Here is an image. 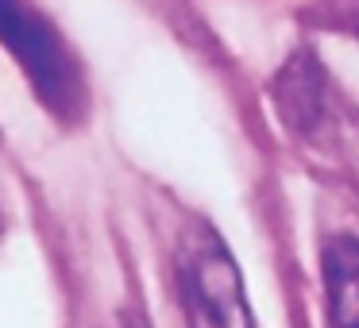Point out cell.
<instances>
[{
    "label": "cell",
    "instance_id": "cell-1",
    "mask_svg": "<svg viewBox=\"0 0 359 328\" xmlns=\"http://www.w3.org/2000/svg\"><path fill=\"white\" fill-rule=\"evenodd\" d=\"M0 47L16 58L35 101L58 120L74 128L89 112V86L81 58L55 27V20L32 0H0Z\"/></svg>",
    "mask_w": 359,
    "mask_h": 328
},
{
    "label": "cell",
    "instance_id": "cell-2",
    "mask_svg": "<svg viewBox=\"0 0 359 328\" xmlns=\"http://www.w3.org/2000/svg\"><path fill=\"white\" fill-rule=\"evenodd\" d=\"M174 274H178V297L189 328H259L240 266L224 235L209 220L197 217L182 228Z\"/></svg>",
    "mask_w": 359,
    "mask_h": 328
},
{
    "label": "cell",
    "instance_id": "cell-3",
    "mask_svg": "<svg viewBox=\"0 0 359 328\" xmlns=\"http://www.w3.org/2000/svg\"><path fill=\"white\" fill-rule=\"evenodd\" d=\"M271 104L286 124V132H294L297 139H305L317 151H332L351 139L348 109H344L325 62L309 47L294 50L278 66L271 81Z\"/></svg>",
    "mask_w": 359,
    "mask_h": 328
},
{
    "label": "cell",
    "instance_id": "cell-4",
    "mask_svg": "<svg viewBox=\"0 0 359 328\" xmlns=\"http://www.w3.org/2000/svg\"><path fill=\"white\" fill-rule=\"evenodd\" d=\"M320 271H325L332 324L359 328V240L355 235H332L320 251Z\"/></svg>",
    "mask_w": 359,
    "mask_h": 328
},
{
    "label": "cell",
    "instance_id": "cell-5",
    "mask_svg": "<svg viewBox=\"0 0 359 328\" xmlns=\"http://www.w3.org/2000/svg\"><path fill=\"white\" fill-rule=\"evenodd\" d=\"M351 27H355V35H359V16H355V24H351Z\"/></svg>",
    "mask_w": 359,
    "mask_h": 328
}]
</instances>
